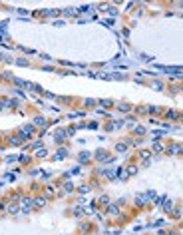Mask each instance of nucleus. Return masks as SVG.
Segmentation results:
<instances>
[{"label": "nucleus", "mask_w": 183, "mask_h": 235, "mask_svg": "<svg viewBox=\"0 0 183 235\" xmlns=\"http://www.w3.org/2000/svg\"><path fill=\"white\" fill-rule=\"evenodd\" d=\"M8 141H10V145H20V144H22V137H20V136H10V137H8Z\"/></svg>", "instance_id": "nucleus-12"}, {"label": "nucleus", "mask_w": 183, "mask_h": 235, "mask_svg": "<svg viewBox=\"0 0 183 235\" xmlns=\"http://www.w3.org/2000/svg\"><path fill=\"white\" fill-rule=\"evenodd\" d=\"M90 153H86V152H84V153H80V163H86V161H90Z\"/></svg>", "instance_id": "nucleus-17"}, {"label": "nucleus", "mask_w": 183, "mask_h": 235, "mask_svg": "<svg viewBox=\"0 0 183 235\" xmlns=\"http://www.w3.org/2000/svg\"><path fill=\"white\" fill-rule=\"evenodd\" d=\"M84 106H86V108H90V106H96V100H86V102H84Z\"/></svg>", "instance_id": "nucleus-29"}, {"label": "nucleus", "mask_w": 183, "mask_h": 235, "mask_svg": "<svg viewBox=\"0 0 183 235\" xmlns=\"http://www.w3.org/2000/svg\"><path fill=\"white\" fill-rule=\"evenodd\" d=\"M68 137V133H66V129H58L56 133H54V140L58 141V144H64V140Z\"/></svg>", "instance_id": "nucleus-4"}, {"label": "nucleus", "mask_w": 183, "mask_h": 235, "mask_svg": "<svg viewBox=\"0 0 183 235\" xmlns=\"http://www.w3.org/2000/svg\"><path fill=\"white\" fill-rule=\"evenodd\" d=\"M46 156H48V149H38V157H46Z\"/></svg>", "instance_id": "nucleus-25"}, {"label": "nucleus", "mask_w": 183, "mask_h": 235, "mask_svg": "<svg viewBox=\"0 0 183 235\" xmlns=\"http://www.w3.org/2000/svg\"><path fill=\"white\" fill-rule=\"evenodd\" d=\"M34 124H36V125H42V124H46V120H44L42 116H38L36 120H34Z\"/></svg>", "instance_id": "nucleus-24"}, {"label": "nucleus", "mask_w": 183, "mask_h": 235, "mask_svg": "<svg viewBox=\"0 0 183 235\" xmlns=\"http://www.w3.org/2000/svg\"><path fill=\"white\" fill-rule=\"evenodd\" d=\"M96 156H97V159H101V161H112V157H109L108 153L104 152V149H100V152H96Z\"/></svg>", "instance_id": "nucleus-11"}, {"label": "nucleus", "mask_w": 183, "mask_h": 235, "mask_svg": "<svg viewBox=\"0 0 183 235\" xmlns=\"http://www.w3.org/2000/svg\"><path fill=\"white\" fill-rule=\"evenodd\" d=\"M100 203H109V199H108V197L104 195V197H100Z\"/></svg>", "instance_id": "nucleus-32"}, {"label": "nucleus", "mask_w": 183, "mask_h": 235, "mask_svg": "<svg viewBox=\"0 0 183 235\" xmlns=\"http://www.w3.org/2000/svg\"><path fill=\"white\" fill-rule=\"evenodd\" d=\"M4 209H8V201H6V199L0 201V211H4Z\"/></svg>", "instance_id": "nucleus-27"}, {"label": "nucleus", "mask_w": 183, "mask_h": 235, "mask_svg": "<svg viewBox=\"0 0 183 235\" xmlns=\"http://www.w3.org/2000/svg\"><path fill=\"white\" fill-rule=\"evenodd\" d=\"M149 203V199H147V193L145 195H137L135 197V205H139V207H141V205H147Z\"/></svg>", "instance_id": "nucleus-7"}, {"label": "nucleus", "mask_w": 183, "mask_h": 235, "mask_svg": "<svg viewBox=\"0 0 183 235\" xmlns=\"http://www.w3.org/2000/svg\"><path fill=\"white\" fill-rule=\"evenodd\" d=\"M18 136L22 137V141H28L34 136V125H24V128L18 132Z\"/></svg>", "instance_id": "nucleus-1"}, {"label": "nucleus", "mask_w": 183, "mask_h": 235, "mask_svg": "<svg viewBox=\"0 0 183 235\" xmlns=\"http://www.w3.org/2000/svg\"><path fill=\"white\" fill-rule=\"evenodd\" d=\"M169 235H179V233H177V231H171V233H169Z\"/></svg>", "instance_id": "nucleus-33"}, {"label": "nucleus", "mask_w": 183, "mask_h": 235, "mask_svg": "<svg viewBox=\"0 0 183 235\" xmlns=\"http://www.w3.org/2000/svg\"><path fill=\"white\" fill-rule=\"evenodd\" d=\"M165 118H167V120H177V118H181V114L177 110H167L165 112Z\"/></svg>", "instance_id": "nucleus-8"}, {"label": "nucleus", "mask_w": 183, "mask_h": 235, "mask_svg": "<svg viewBox=\"0 0 183 235\" xmlns=\"http://www.w3.org/2000/svg\"><path fill=\"white\" fill-rule=\"evenodd\" d=\"M125 171H127V175H135V173H137V165H129Z\"/></svg>", "instance_id": "nucleus-20"}, {"label": "nucleus", "mask_w": 183, "mask_h": 235, "mask_svg": "<svg viewBox=\"0 0 183 235\" xmlns=\"http://www.w3.org/2000/svg\"><path fill=\"white\" fill-rule=\"evenodd\" d=\"M127 148H129V144H125V141L116 144V149H117V152H127Z\"/></svg>", "instance_id": "nucleus-15"}, {"label": "nucleus", "mask_w": 183, "mask_h": 235, "mask_svg": "<svg viewBox=\"0 0 183 235\" xmlns=\"http://www.w3.org/2000/svg\"><path fill=\"white\" fill-rule=\"evenodd\" d=\"M108 213H109V215H117V213H120V203L108 205Z\"/></svg>", "instance_id": "nucleus-9"}, {"label": "nucleus", "mask_w": 183, "mask_h": 235, "mask_svg": "<svg viewBox=\"0 0 183 235\" xmlns=\"http://www.w3.org/2000/svg\"><path fill=\"white\" fill-rule=\"evenodd\" d=\"M165 152L169 153V156H177V153H183V145H179V144H171Z\"/></svg>", "instance_id": "nucleus-3"}, {"label": "nucleus", "mask_w": 183, "mask_h": 235, "mask_svg": "<svg viewBox=\"0 0 183 235\" xmlns=\"http://www.w3.org/2000/svg\"><path fill=\"white\" fill-rule=\"evenodd\" d=\"M117 108H120V112H123V114L131 110V106H129V104H120V106H117Z\"/></svg>", "instance_id": "nucleus-21"}, {"label": "nucleus", "mask_w": 183, "mask_h": 235, "mask_svg": "<svg viewBox=\"0 0 183 235\" xmlns=\"http://www.w3.org/2000/svg\"><path fill=\"white\" fill-rule=\"evenodd\" d=\"M66 133H68V136H74V133H76V128H68Z\"/></svg>", "instance_id": "nucleus-31"}, {"label": "nucleus", "mask_w": 183, "mask_h": 235, "mask_svg": "<svg viewBox=\"0 0 183 235\" xmlns=\"http://www.w3.org/2000/svg\"><path fill=\"white\" fill-rule=\"evenodd\" d=\"M64 189H66L68 193H70V191H74V185H72L70 181H66V183H64Z\"/></svg>", "instance_id": "nucleus-23"}, {"label": "nucleus", "mask_w": 183, "mask_h": 235, "mask_svg": "<svg viewBox=\"0 0 183 235\" xmlns=\"http://www.w3.org/2000/svg\"><path fill=\"white\" fill-rule=\"evenodd\" d=\"M153 88H155V90H161V88H163V84H161V82H153Z\"/></svg>", "instance_id": "nucleus-30"}, {"label": "nucleus", "mask_w": 183, "mask_h": 235, "mask_svg": "<svg viewBox=\"0 0 183 235\" xmlns=\"http://www.w3.org/2000/svg\"><path fill=\"white\" fill-rule=\"evenodd\" d=\"M6 211H8V213H18L20 207H18L16 203H12V201H10V203H8V209H6Z\"/></svg>", "instance_id": "nucleus-14"}, {"label": "nucleus", "mask_w": 183, "mask_h": 235, "mask_svg": "<svg viewBox=\"0 0 183 235\" xmlns=\"http://www.w3.org/2000/svg\"><path fill=\"white\" fill-rule=\"evenodd\" d=\"M52 197H56V187L48 185V187H46V199H52Z\"/></svg>", "instance_id": "nucleus-10"}, {"label": "nucleus", "mask_w": 183, "mask_h": 235, "mask_svg": "<svg viewBox=\"0 0 183 235\" xmlns=\"http://www.w3.org/2000/svg\"><path fill=\"white\" fill-rule=\"evenodd\" d=\"M64 156H66V149H60V152L56 153V159H64Z\"/></svg>", "instance_id": "nucleus-28"}, {"label": "nucleus", "mask_w": 183, "mask_h": 235, "mask_svg": "<svg viewBox=\"0 0 183 235\" xmlns=\"http://www.w3.org/2000/svg\"><path fill=\"white\" fill-rule=\"evenodd\" d=\"M153 152H165V148H163V144L161 141H153Z\"/></svg>", "instance_id": "nucleus-16"}, {"label": "nucleus", "mask_w": 183, "mask_h": 235, "mask_svg": "<svg viewBox=\"0 0 183 235\" xmlns=\"http://www.w3.org/2000/svg\"><path fill=\"white\" fill-rule=\"evenodd\" d=\"M139 157L143 159V165H149V159H151V152H149V149H141V152H139Z\"/></svg>", "instance_id": "nucleus-5"}, {"label": "nucleus", "mask_w": 183, "mask_h": 235, "mask_svg": "<svg viewBox=\"0 0 183 235\" xmlns=\"http://www.w3.org/2000/svg\"><path fill=\"white\" fill-rule=\"evenodd\" d=\"M147 112H149V114H161V108H157V106H149V108H147Z\"/></svg>", "instance_id": "nucleus-18"}, {"label": "nucleus", "mask_w": 183, "mask_h": 235, "mask_svg": "<svg viewBox=\"0 0 183 235\" xmlns=\"http://www.w3.org/2000/svg\"><path fill=\"white\" fill-rule=\"evenodd\" d=\"M133 132L137 133V136H143V133H145V128H141V125H139V128H135Z\"/></svg>", "instance_id": "nucleus-26"}, {"label": "nucleus", "mask_w": 183, "mask_h": 235, "mask_svg": "<svg viewBox=\"0 0 183 235\" xmlns=\"http://www.w3.org/2000/svg\"><path fill=\"white\" fill-rule=\"evenodd\" d=\"M100 106L109 108V106H113V102H112V100H100Z\"/></svg>", "instance_id": "nucleus-22"}, {"label": "nucleus", "mask_w": 183, "mask_h": 235, "mask_svg": "<svg viewBox=\"0 0 183 235\" xmlns=\"http://www.w3.org/2000/svg\"><path fill=\"white\" fill-rule=\"evenodd\" d=\"M20 205H22V211H24V213H28V211L32 209V205H34V199H32V197H22Z\"/></svg>", "instance_id": "nucleus-2"}, {"label": "nucleus", "mask_w": 183, "mask_h": 235, "mask_svg": "<svg viewBox=\"0 0 183 235\" xmlns=\"http://www.w3.org/2000/svg\"><path fill=\"white\" fill-rule=\"evenodd\" d=\"M8 108H12V100L10 98H0V112L8 110Z\"/></svg>", "instance_id": "nucleus-6"}, {"label": "nucleus", "mask_w": 183, "mask_h": 235, "mask_svg": "<svg viewBox=\"0 0 183 235\" xmlns=\"http://www.w3.org/2000/svg\"><path fill=\"white\" fill-rule=\"evenodd\" d=\"M46 201H48L46 197H36V199H34V205H36V207H44Z\"/></svg>", "instance_id": "nucleus-13"}, {"label": "nucleus", "mask_w": 183, "mask_h": 235, "mask_svg": "<svg viewBox=\"0 0 183 235\" xmlns=\"http://www.w3.org/2000/svg\"><path fill=\"white\" fill-rule=\"evenodd\" d=\"M163 207H165V211H169V213H171L173 211V207H175V205H173V201H165V205H163Z\"/></svg>", "instance_id": "nucleus-19"}]
</instances>
